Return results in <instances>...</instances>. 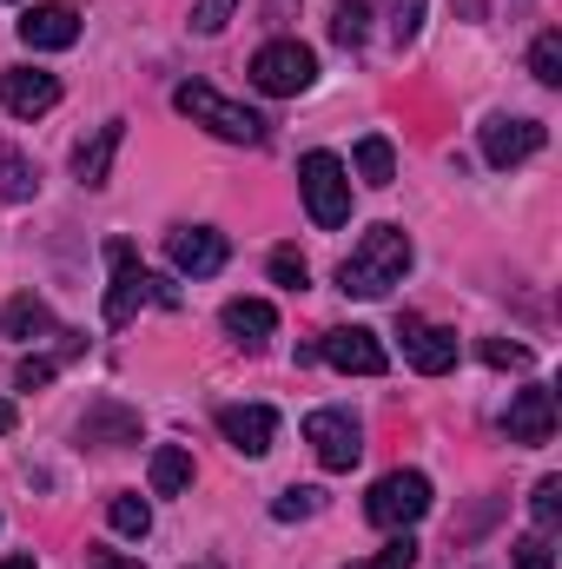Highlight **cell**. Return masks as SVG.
<instances>
[{"instance_id":"1f68e13d","label":"cell","mask_w":562,"mask_h":569,"mask_svg":"<svg viewBox=\"0 0 562 569\" xmlns=\"http://www.w3.org/2000/svg\"><path fill=\"white\" fill-rule=\"evenodd\" d=\"M232 7H239V0H199V7H192V27H199V33H219V27L232 20Z\"/></svg>"},{"instance_id":"52a82bcc","label":"cell","mask_w":562,"mask_h":569,"mask_svg":"<svg viewBox=\"0 0 562 569\" xmlns=\"http://www.w3.org/2000/svg\"><path fill=\"white\" fill-rule=\"evenodd\" d=\"M304 443L318 450L324 470H351V463L364 457V425H358L351 411H311V418H304Z\"/></svg>"},{"instance_id":"7a4b0ae2","label":"cell","mask_w":562,"mask_h":569,"mask_svg":"<svg viewBox=\"0 0 562 569\" xmlns=\"http://www.w3.org/2000/svg\"><path fill=\"white\" fill-rule=\"evenodd\" d=\"M172 107H179V113H185L192 127L219 133V140H232V146H265V120H259L252 107H239V100L212 93L205 80H185V87L172 93Z\"/></svg>"},{"instance_id":"8fae6325","label":"cell","mask_w":562,"mask_h":569,"mask_svg":"<svg viewBox=\"0 0 562 569\" xmlns=\"http://www.w3.org/2000/svg\"><path fill=\"white\" fill-rule=\"evenodd\" d=\"M107 266H113V291H107V325H127V318L140 311L145 298H152V272H140V259H133V246H127V239H113V246H107Z\"/></svg>"},{"instance_id":"6da1fadb","label":"cell","mask_w":562,"mask_h":569,"mask_svg":"<svg viewBox=\"0 0 562 569\" xmlns=\"http://www.w3.org/2000/svg\"><path fill=\"white\" fill-rule=\"evenodd\" d=\"M404 272H411V232L404 226H371L351 246V259L338 266V291L344 298H384L391 284H404Z\"/></svg>"},{"instance_id":"9c48e42d","label":"cell","mask_w":562,"mask_h":569,"mask_svg":"<svg viewBox=\"0 0 562 569\" xmlns=\"http://www.w3.org/2000/svg\"><path fill=\"white\" fill-rule=\"evenodd\" d=\"M543 120H523V113H496V120H483V159L490 166H523V159H536L543 152Z\"/></svg>"},{"instance_id":"9a60e30c","label":"cell","mask_w":562,"mask_h":569,"mask_svg":"<svg viewBox=\"0 0 562 569\" xmlns=\"http://www.w3.org/2000/svg\"><path fill=\"white\" fill-rule=\"evenodd\" d=\"M20 40H27L33 53H60V47L80 40V13H73V7H27V13H20Z\"/></svg>"},{"instance_id":"484cf974","label":"cell","mask_w":562,"mask_h":569,"mask_svg":"<svg viewBox=\"0 0 562 569\" xmlns=\"http://www.w3.org/2000/svg\"><path fill=\"white\" fill-rule=\"evenodd\" d=\"M418 563V543H411V530H398L378 557H364V563H351V569H411Z\"/></svg>"},{"instance_id":"4fadbf2b","label":"cell","mask_w":562,"mask_h":569,"mask_svg":"<svg viewBox=\"0 0 562 569\" xmlns=\"http://www.w3.org/2000/svg\"><path fill=\"white\" fill-rule=\"evenodd\" d=\"M398 331H404V358L418 365L423 378H443V371L456 365V331H443V325H423L418 311H404V318H398Z\"/></svg>"},{"instance_id":"ba28073f","label":"cell","mask_w":562,"mask_h":569,"mask_svg":"<svg viewBox=\"0 0 562 569\" xmlns=\"http://www.w3.org/2000/svg\"><path fill=\"white\" fill-rule=\"evenodd\" d=\"M0 107H7L13 120L53 113V107H60V73H47V67H7V73H0Z\"/></svg>"},{"instance_id":"4dcf8cb0","label":"cell","mask_w":562,"mask_h":569,"mask_svg":"<svg viewBox=\"0 0 562 569\" xmlns=\"http://www.w3.org/2000/svg\"><path fill=\"white\" fill-rule=\"evenodd\" d=\"M418 27H423V0H398V20H391V40H398V47H411V40H418Z\"/></svg>"},{"instance_id":"7c38bea8","label":"cell","mask_w":562,"mask_h":569,"mask_svg":"<svg viewBox=\"0 0 562 569\" xmlns=\"http://www.w3.org/2000/svg\"><path fill=\"white\" fill-rule=\"evenodd\" d=\"M503 430H510V443H550L556 437V391L550 385H523L510 398V411H503Z\"/></svg>"},{"instance_id":"2e32d148","label":"cell","mask_w":562,"mask_h":569,"mask_svg":"<svg viewBox=\"0 0 562 569\" xmlns=\"http://www.w3.org/2000/svg\"><path fill=\"white\" fill-rule=\"evenodd\" d=\"M120 146H127V120H107V127H100L93 140H87L80 152H73V179L100 192V186L113 179V152H120Z\"/></svg>"},{"instance_id":"ac0fdd59","label":"cell","mask_w":562,"mask_h":569,"mask_svg":"<svg viewBox=\"0 0 562 569\" xmlns=\"http://www.w3.org/2000/svg\"><path fill=\"white\" fill-rule=\"evenodd\" d=\"M185 483H192V450L159 443V450H152V497H179Z\"/></svg>"},{"instance_id":"8d00e7d4","label":"cell","mask_w":562,"mask_h":569,"mask_svg":"<svg viewBox=\"0 0 562 569\" xmlns=\"http://www.w3.org/2000/svg\"><path fill=\"white\" fill-rule=\"evenodd\" d=\"M0 569H40V563H33V557H7Z\"/></svg>"},{"instance_id":"d6986e66","label":"cell","mask_w":562,"mask_h":569,"mask_svg":"<svg viewBox=\"0 0 562 569\" xmlns=\"http://www.w3.org/2000/svg\"><path fill=\"white\" fill-rule=\"evenodd\" d=\"M358 179H364V186H391V179H398V152H391L384 133L358 140Z\"/></svg>"},{"instance_id":"d6a6232c","label":"cell","mask_w":562,"mask_h":569,"mask_svg":"<svg viewBox=\"0 0 562 569\" xmlns=\"http://www.w3.org/2000/svg\"><path fill=\"white\" fill-rule=\"evenodd\" d=\"M47 378H53V358H20V365H13V385H20V391H40Z\"/></svg>"},{"instance_id":"4316f807","label":"cell","mask_w":562,"mask_h":569,"mask_svg":"<svg viewBox=\"0 0 562 569\" xmlns=\"http://www.w3.org/2000/svg\"><path fill=\"white\" fill-rule=\"evenodd\" d=\"M516 569H556V543H550V530L516 537Z\"/></svg>"},{"instance_id":"cb8c5ba5","label":"cell","mask_w":562,"mask_h":569,"mask_svg":"<svg viewBox=\"0 0 562 569\" xmlns=\"http://www.w3.org/2000/svg\"><path fill=\"white\" fill-rule=\"evenodd\" d=\"M530 73L543 80V87H562V33H536V47H530Z\"/></svg>"},{"instance_id":"3957f363","label":"cell","mask_w":562,"mask_h":569,"mask_svg":"<svg viewBox=\"0 0 562 569\" xmlns=\"http://www.w3.org/2000/svg\"><path fill=\"white\" fill-rule=\"evenodd\" d=\"M298 192H304L311 226L331 232V226L351 219V172H344L338 152H304V159H298Z\"/></svg>"},{"instance_id":"83f0119b","label":"cell","mask_w":562,"mask_h":569,"mask_svg":"<svg viewBox=\"0 0 562 569\" xmlns=\"http://www.w3.org/2000/svg\"><path fill=\"white\" fill-rule=\"evenodd\" d=\"M530 510H536V530H556L562 523V477H543V483H536Z\"/></svg>"},{"instance_id":"836d02e7","label":"cell","mask_w":562,"mask_h":569,"mask_svg":"<svg viewBox=\"0 0 562 569\" xmlns=\"http://www.w3.org/2000/svg\"><path fill=\"white\" fill-rule=\"evenodd\" d=\"M100 430H113V437H133V418H120V411H100V418H87V425H80V437H87V443H93V437H100Z\"/></svg>"},{"instance_id":"f546056e","label":"cell","mask_w":562,"mask_h":569,"mask_svg":"<svg viewBox=\"0 0 562 569\" xmlns=\"http://www.w3.org/2000/svg\"><path fill=\"white\" fill-rule=\"evenodd\" d=\"M483 358H490L496 371H523V365H530V351L510 345V338H483Z\"/></svg>"},{"instance_id":"44dd1931","label":"cell","mask_w":562,"mask_h":569,"mask_svg":"<svg viewBox=\"0 0 562 569\" xmlns=\"http://www.w3.org/2000/svg\"><path fill=\"white\" fill-rule=\"evenodd\" d=\"M364 33H371V0H338L331 7V40L338 47H364Z\"/></svg>"},{"instance_id":"ffe728a7","label":"cell","mask_w":562,"mask_h":569,"mask_svg":"<svg viewBox=\"0 0 562 569\" xmlns=\"http://www.w3.org/2000/svg\"><path fill=\"white\" fill-rule=\"evenodd\" d=\"M0 325H7V338H33V331H53V311H47L33 291H20V298L0 311Z\"/></svg>"},{"instance_id":"5b68a950","label":"cell","mask_w":562,"mask_h":569,"mask_svg":"<svg viewBox=\"0 0 562 569\" xmlns=\"http://www.w3.org/2000/svg\"><path fill=\"white\" fill-rule=\"evenodd\" d=\"M311 80H318V53H311V47H298V40H272V47H259V53H252V87H259V93H272V100L304 93Z\"/></svg>"},{"instance_id":"e575fe53","label":"cell","mask_w":562,"mask_h":569,"mask_svg":"<svg viewBox=\"0 0 562 569\" xmlns=\"http://www.w3.org/2000/svg\"><path fill=\"white\" fill-rule=\"evenodd\" d=\"M87 569H145V563H133V557H120V550H100V557H93Z\"/></svg>"},{"instance_id":"f1b7e54d","label":"cell","mask_w":562,"mask_h":569,"mask_svg":"<svg viewBox=\"0 0 562 569\" xmlns=\"http://www.w3.org/2000/svg\"><path fill=\"white\" fill-rule=\"evenodd\" d=\"M272 279H279L284 291H304V279H311V272H304V259H298L291 246H279V252H272Z\"/></svg>"},{"instance_id":"8992f818","label":"cell","mask_w":562,"mask_h":569,"mask_svg":"<svg viewBox=\"0 0 562 569\" xmlns=\"http://www.w3.org/2000/svg\"><path fill=\"white\" fill-rule=\"evenodd\" d=\"M318 358H324L331 371H344V378H384V371H391V351H384L378 331H364V325H338V331H324Z\"/></svg>"},{"instance_id":"d590c367","label":"cell","mask_w":562,"mask_h":569,"mask_svg":"<svg viewBox=\"0 0 562 569\" xmlns=\"http://www.w3.org/2000/svg\"><path fill=\"white\" fill-rule=\"evenodd\" d=\"M7 430H13V405H7V398H0V437H7Z\"/></svg>"},{"instance_id":"7402d4cb","label":"cell","mask_w":562,"mask_h":569,"mask_svg":"<svg viewBox=\"0 0 562 569\" xmlns=\"http://www.w3.org/2000/svg\"><path fill=\"white\" fill-rule=\"evenodd\" d=\"M107 523H113L120 537H145V530H152V510H145V497H133V490H120V497L107 503Z\"/></svg>"},{"instance_id":"e0dca14e","label":"cell","mask_w":562,"mask_h":569,"mask_svg":"<svg viewBox=\"0 0 562 569\" xmlns=\"http://www.w3.org/2000/svg\"><path fill=\"white\" fill-rule=\"evenodd\" d=\"M225 331H232L245 351H265V345L279 338V311H272L265 298H232V305H225Z\"/></svg>"},{"instance_id":"30bf717a","label":"cell","mask_w":562,"mask_h":569,"mask_svg":"<svg viewBox=\"0 0 562 569\" xmlns=\"http://www.w3.org/2000/svg\"><path fill=\"white\" fill-rule=\"evenodd\" d=\"M165 252H172V272H185V279H212V272H225V259H232L225 232H212V226H179V232L165 239Z\"/></svg>"},{"instance_id":"603a6c76","label":"cell","mask_w":562,"mask_h":569,"mask_svg":"<svg viewBox=\"0 0 562 569\" xmlns=\"http://www.w3.org/2000/svg\"><path fill=\"white\" fill-rule=\"evenodd\" d=\"M0 192H7V199H33V192H40V172H33V159H20V152H0Z\"/></svg>"},{"instance_id":"d4e9b609","label":"cell","mask_w":562,"mask_h":569,"mask_svg":"<svg viewBox=\"0 0 562 569\" xmlns=\"http://www.w3.org/2000/svg\"><path fill=\"white\" fill-rule=\"evenodd\" d=\"M318 510H324V490H311V483L284 490L279 503H272V517H279V523H298V517H318Z\"/></svg>"},{"instance_id":"5bb4252c","label":"cell","mask_w":562,"mask_h":569,"mask_svg":"<svg viewBox=\"0 0 562 569\" xmlns=\"http://www.w3.org/2000/svg\"><path fill=\"white\" fill-rule=\"evenodd\" d=\"M219 437H225L239 457H265L272 437H279V411H265V405H225V411H219Z\"/></svg>"},{"instance_id":"277c9868","label":"cell","mask_w":562,"mask_h":569,"mask_svg":"<svg viewBox=\"0 0 562 569\" xmlns=\"http://www.w3.org/2000/svg\"><path fill=\"white\" fill-rule=\"evenodd\" d=\"M423 510H430V477H423V470H391V477H378L371 497H364V517H371L378 530H411Z\"/></svg>"}]
</instances>
